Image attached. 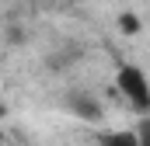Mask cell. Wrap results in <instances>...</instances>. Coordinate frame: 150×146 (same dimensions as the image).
<instances>
[{"mask_svg":"<svg viewBox=\"0 0 150 146\" xmlns=\"http://www.w3.org/2000/svg\"><path fill=\"white\" fill-rule=\"evenodd\" d=\"M115 87L129 98L133 108H140V111L150 108V84H147V77L136 70V66H122L119 77H115Z\"/></svg>","mask_w":150,"mask_h":146,"instance_id":"obj_1","label":"cell"},{"mask_svg":"<svg viewBox=\"0 0 150 146\" xmlns=\"http://www.w3.org/2000/svg\"><path fill=\"white\" fill-rule=\"evenodd\" d=\"M70 108H74V115L87 118V122H98V118H101V105H94L91 94H77L74 101H70Z\"/></svg>","mask_w":150,"mask_h":146,"instance_id":"obj_2","label":"cell"},{"mask_svg":"<svg viewBox=\"0 0 150 146\" xmlns=\"http://www.w3.org/2000/svg\"><path fill=\"white\" fill-rule=\"evenodd\" d=\"M101 146H140V136H136V129L105 132V136H101Z\"/></svg>","mask_w":150,"mask_h":146,"instance_id":"obj_3","label":"cell"},{"mask_svg":"<svg viewBox=\"0 0 150 146\" xmlns=\"http://www.w3.org/2000/svg\"><path fill=\"white\" fill-rule=\"evenodd\" d=\"M119 28H122L126 35H136V32H140V18L126 11V14H119Z\"/></svg>","mask_w":150,"mask_h":146,"instance_id":"obj_4","label":"cell"},{"mask_svg":"<svg viewBox=\"0 0 150 146\" xmlns=\"http://www.w3.org/2000/svg\"><path fill=\"white\" fill-rule=\"evenodd\" d=\"M136 136H140V146H150V118H143V122H140Z\"/></svg>","mask_w":150,"mask_h":146,"instance_id":"obj_5","label":"cell"}]
</instances>
